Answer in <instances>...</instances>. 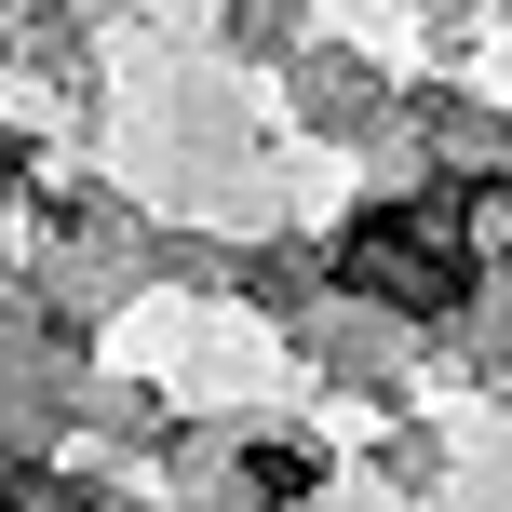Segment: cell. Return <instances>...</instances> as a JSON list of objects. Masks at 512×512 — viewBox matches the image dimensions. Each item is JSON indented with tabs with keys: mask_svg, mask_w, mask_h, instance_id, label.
Here are the masks:
<instances>
[{
	"mask_svg": "<svg viewBox=\"0 0 512 512\" xmlns=\"http://www.w3.org/2000/svg\"><path fill=\"white\" fill-rule=\"evenodd\" d=\"M337 270H351L364 297H391V310H459V283H472V203H459V189H432V203H378Z\"/></svg>",
	"mask_w": 512,
	"mask_h": 512,
	"instance_id": "cell-1",
	"label": "cell"
},
{
	"mask_svg": "<svg viewBox=\"0 0 512 512\" xmlns=\"http://www.w3.org/2000/svg\"><path fill=\"white\" fill-rule=\"evenodd\" d=\"M310 486V445H256V499H297Z\"/></svg>",
	"mask_w": 512,
	"mask_h": 512,
	"instance_id": "cell-2",
	"label": "cell"
}]
</instances>
